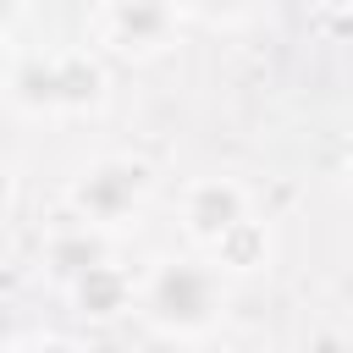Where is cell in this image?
<instances>
[{"label": "cell", "mask_w": 353, "mask_h": 353, "mask_svg": "<svg viewBox=\"0 0 353 353\" xmlns=\"http://www.w3.org/2000/svg\"><path fill=\"white\" fill-rule=\"evenodd\" d=\"M143 314L171 331V336H199L215 325L221 314V287H215V270L193 265V259H165L149 287H143Z\"/></svg>", "instance_id": "cell-1"}, {"label": "cell", "mask_w": 353, "mask_h": 353, "mask_svg": "<svg viewBox=\"0 0 353 353\" xmlns=\"http://www.w3.org/2000/svg\"><path fill=\"white\" fill-rule=\"evenodd\" d=\"M143 193H149V171L138 160H99L72 182V210L88 226H116L143 204Z\"/></svg>", "instance_id": "cell-2"}, {"label": "cell", "mask_w": 353, "mask_h": 353, "mask_svg": "<svg viewBox=\"0 0 353 353\" xmlns=\"http://www.w3.org/2000/svg\"><path fill=\"white\" fill-rule=\"evenodd\" d=\"M182 221H188V232L199 237V243H221L232 226H243L248 221V204H243V188L237 182H226V176H204V182H193L188 188V199H182Z\"/></svg>", "instance_id": "cell-3"}, {"label": "cell", "mask_w": 353, "mask_h": 353, "mask_svg": "<svg viewBox=\"0 0 353 353\" xmlns=\"http://www.w3.org/2000/svg\"><path fill=\"white\" fill-rule=\"evenodd\" d=\"M99 94H105V72L88 55H55L44 66V105L88 110V105H99Z\"/></svg>", "instance_id": "cell-4"}, {"label": "cell", "mask_w": 353, "mask_h": 353, "mask_svg": "<svg viewBox=\"0 0 353 353\" xmlns=\"http://www.w3.org/2000/svg\"><path fill=\"white\" fill-rule=\"evenodd\" d=\"M99 33L116 50H160L165 33H171V11H160V6H105Z\"/></svg>", "instance_id": "cell-5"}, {"label": "cell", "mask_w": 353, "mask_h": 353, "mask_svg": "<svg viewBox=\"0 0 353 353\" xmlns=\"http://www.w3.org/2000/svg\"><path fill=\"white\" fill-rule=\"evenodd\" d=\"M127 298H132V287H127V276H121V270H110V265H94V270H83V276H77V303H83L94 320L121 314V309H127Z\"/></svg>", "instance_id": "cell-6"}, {"label": "cell", "mask_w": 353, "mask_h": 353, "mask_svg": "<svg viewBox=\"0 0 353 353\" xmlns=\"http://www.w3.org/2000/svg\"><path fill=\"white\" fill-rule=\"evenodd\" d=\"M265 254H270V237H265L259 221H243V226H232V232L215 243V259L232 265V270H259Z\"/></svg>", "instance_id": "cell-7"}, {"label": "cell", "mask_w": 353, "mask_h": 353, "mask_svg": "<svg viewBox=\"0 0 353 353\" xmlns=\"http://www.w3.org/2000/svg\"><path fill=\"white\" fill-rule=\"evenodd\" d=\"M17 353H77L72 342H61V336H44V342H33V347H17Z\"/></svg>", "instance_id": "cell-8"}, {"label": "cell", "mask_w": 353, "mask_h": 353, "mask_svg": "<svg viewBox=\"0 0 353 353\" xmlns=\"http://www.w3.org/2000/svg\"><path fill=\"white\" fill-rule=\"evenodd\" d=\"M347 188H353V171H347Z\"/></svg>", "instance_id": "cell-9"}]
</instances>
